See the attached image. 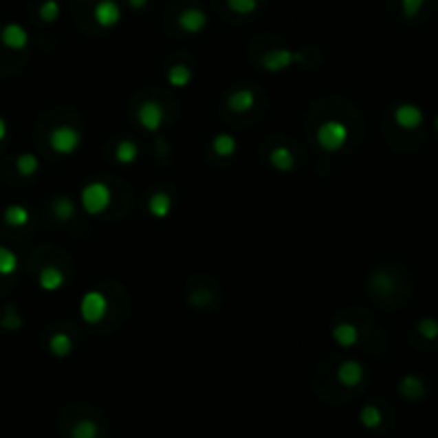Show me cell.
<instances>
[{"instance_id":"obj_22","label":"cell","mask_w":438,"mask_h":438,"mask_svg":"<svg viewBox=\"0 0 438 438\" xmlns=\"http://www.w3.org/2000/svg\"><path fill=\"white\" fill-rule=\"evenodd\" d=\"M52 212L54 216L58 218V221H71V218H75L77 214V206L71 197H58L52 201Z\"/></svg>"},{"instance_id":"obj_19","label":"cell","mask_w":438,"mask_h":438,"mask_svg":"<svg viewBox=\"0 0 438 438\" xmlns=\"http://www.w3.org/2000/svg\"><path fill=\"white\" fill-rule=\"evenodd\" d=\"M270 165L276 169V171H281V173H287V171H293L295 167V156L291 150L287 148H274L270 152Z\"/></svg>"},{"instance_id":"obj_6","label":"cell","mask_w":438,"mask_h":438,"mask_svg":"<svg viewBox=\"0 0 438 438\" xmlns=\"http://www.w3.org/2000/svg\"><path fill=\"white\" fill-rule=\"evenodd\" d=\"M297 63H304V54L291 52V50H274V52H267L261 58V67L267 73H281V71H285V69H289Z\"/></svg>"},{"instance_id":"obj_21","label":"cell","mask_w":438,"mask_h":438,"mask_svg":"<svg viewBox=\"0 0 438 438\" xmlns=\"http://www.w3.org/2000/svg\"><path fill=\"white\" fill-rule=\"evenodd\" d=\"M137 158H139V146L133 139H122V142L116 146V161L120 165H133Z\"/></svg>"},{"instance_id":"obj_31","label":"cell","mask_w":438,"mask_h":438,"mask_svg":"<svg viewBox=\"0 0 438 438\" xmlns=\"http://www.w3.org/2000/svg\"><path fill=\"white\" fill-rule=\"evenodd\" d=\"M22 325H24L22 316H19V314L15 312L13 306H7L5 314L0 316V327H5V329H19Z\"/></svg>"},{"instance_id":"obj_25","label":"cell","mask_w":438,"mask_h":438,"mask_svg":"<svg viewBox=\"0 0 438 438\" xmlns=\"http://www.w3.org/2000/svg\"><path fill=\"white\" fill-rule=\"evenodd\" d=\"M50 351L56 357H69L73 353V340L69 333H54L50 338Z\"/></svg>"},{"instance_id":"obj_3","label":"cell","mask_w":438,"mask_h":438,"mask_svg":"<svg viewBox=\"0 0 438 438\" xmlns=\"http://www.w3.org/2000/svg\"><path fill=\"white\" fill-rule=\"evenodd\" d=\"M50 148L61 154V156H71L79 150V146H82V133H79L75 127H69V124H61L50 131Z\"/></svg>"},{"instance_id":"obj_29","label":"cell","mask_w":438,"mask_h":438,"mask_svg":"<svg viewBox=\"0 0 438 438\" xmlns=\"http://www.w3.org/2000/svg\"><path fill=\"white\" fill-rule=\"evenodd\" d=\"M417 331H419L421 338H426V340H436L438 338V321L432 316H426L419 321V325H417Z\"/></svg>"},{"instance_id":"obj_18","label":"cell","mask_w":438,"mask_h":438,"mask_svg":"<svg viewBox=\"0 0 438 438\" xmlns=\"http://www.w3.org/2000/svg\"><path fill=\"white\" fill-rule=\"evenodd\" d=\"M3 221L13 227V229H22L30 223V212L24 208V206H19V204H13V206H7L5 212H3Z\"/></svg>"},{"instance_id":"obj_5","label":"cell","mask_w":438,"mask_h":438,"mask_svg":"<svg viewBox=\"0 0 438 438\" xmlns=\"http://www.w3.org/2000/svg\"><path fill=\"white\" fill-rule=\"evenodd\" d=\"M63 434L67 438H103L105 430H103L101 421H98L96 417H92L88 413H82L79 417H75L73 421L65 424Z\"/></svg>"},{"instance_id":"obj_9","label":"cell","mask_w":438,"mask_h":438,"mask_svg":"<svg viewBox=\"0 0 438 438\" xmlns=\"http://www.w3.org/2000/svg\"><path fill=\"white\" fill-rule=\"evenodd\" d=\"M366 378V370L360 362L355 360H344L336 370V381L340 383L344 389H355L364 383Z\"/></svg>"},{"instance_id":"obj_12","label":"cell","mask_w":438,"mask_h":438,"mask_svg":"<svg viewBox=\"0 0 438 438\" xmlns=\"http://www.w3.org/2000/svg\"><path fill=\"white\" fill-rule=\"evenodd\" d=\"M208 13L204 9H197V7H190V9H184L180 13V17H177V26H180L186 34H199L204 32L208 28Z\"/></svg>"},{"instance_id":"obj_24","label":"cell","mask_w":438,"mask_h":438,"mask_svg":"<svg viewBox=\"0 0 438 438\" xmlns=\"http://www.w3.org/2000/svg\"><path fill=\"white\" fill-rule=\"evenodd\" d=\"M167 79L173 88H186L193 82V71L186 65H173L167 71Z\"/></svg>"},{"instance_id":"obj_2","label":"cell","mask_w":438,"mask_h":438,"mask_svg":"<svg viewBox=\"0 0 438 438\" xmlns=\"http://www.w3.org/2000/svg\"><path fill=\"white\" fill-rule=\"evenodd\" d=\"M349 142V127L340 120H325L316 129V144L325 152H340Z\"/></svg>"},{"instance_id":"obj_17","label":"cell","mask_w":438,"mask_h":438,"mask_svg":"<svg viewBox=\"0 0 438 438\" xmlns=\"http://www.w3.org/2000/svg\"><path fill=\"white\" fill-rule=\"evenodd\" d=\"M227 105H229V109L235 111V113H248V111L254 107V92L248 90V88L235 90V92L229 96Z\"/></svg>"},{"instance_id":"obj_35","label":"cell","mask_w":438,"mask_h":438,"mask_svg":"<svg viewBox=\"0 0 438 438\" xmlns=\"http://www.w3.org/2000/svg\"><path fill=\"white\" fill-rule=\"evenodd\" d=\"M127 3L133 7V9H144L148 5V0H127Z\"/></svg>"},{"instance_id":"obj_32","label":"cell","mask_w":438,"mask_h":438,"mask_svg":"<svg viewBox=\"0 0 438 438\" xmlns=\"http://www.w3.org/2000/svg\"><path fill=\"white\" fill-rule=\"evenodd\" d=\"M426 0H402V11L406 17H417L419 11L424 9Z\"/></svg>"},{"instance_id":"obj_1","label":"cell","mask_w":438,"mask_h":438,"mask_svg":"<svg viewBox=\"0 0 438 438\" xmlns=\"http://www.w3.org/2000/svg\"><path fill=\"white\" fill-rule=\"evenodd\" d=\"M79 201H82L84 212L90 214V216L105 214L111 208L113 190L105 182H88L82 188V193H79Z\"/></svg>"},{"instance_id":"obj_28","label":"cell","mask_w":438,"mask_h":438,"mask_svg":"<svg viewBox=\"0 0 438 438\" xmlns=\"http://www.w3.org/2000/svg\"><path fill=\"white\" fill-rule=\"evenodd\" d=\"M61 17V3L58 0H43V5L39 7V19L45 24H54Z\"/></svg>"},{"instance_id":"obj_11","label":"cell","mask_w":438,"mask_h":438,"mask_svg":"<svg viewBox=\"0 0 438 438\" xmlns=\"http://www.w3.org/2000/svg\"><path fill=\"white\" fill-rule=\"evenodd\" d=\"M122 9L116 0H98L94 5V22L101 28H113L120 24Z\"/></svg>"},{"instance_id":"obj_13","label":"cell","mask_w":438,"mask_h":438,"mask_svg":"<svg viewBox=\"0 0 438 438\" xmlns=\"http://www.w3.org/2000/svg\"><path fill=\"white\" fill-rule=\"evenodd\" d=\"M39 287H41L43 291L47 293H54V291H61L63 285H65V274L61 267L56 265H45L41 272H39Z\"/></svg>"},{"instance_id":"obj_10","label":"cell","mask_w":438,"mask_h":438,"mask_svg":"<svg viewBox=\"0 0 438 438\" xmlns=\"http://www.w3.org/2000/svg\"><path fill=\"white\" fill-rule=\"evenodd\" d=\"M424 109L421 107H417L413 103H402V105H397L393 109V122L404 129V131H415V129H419L424 124Z\"/></svg>"},{"instance_id":"obj_33","label":"cell","mask_w":438,"mask_h":438,"mask_svg":"<svg viewBox=\"0 0 438 438\" xmlns=\"http://www.w3.org/2000/svg\"><path fill=\"white\" fill-rule=\"evenodd\" d=\"M374 285H376V291H381V293H389V291H393V278H391L389 274L381 272V274H376Z\"/></svg>"},{"instance_id":"obj_8","label":"cell","mask_w":438,"mask_h":438,"mask_svg":"<svg viewBox=\"0 0 438 438\" xmlns=\"http://www.w3.org/2000/svg\"><path fill=\"white\" fill-rule=\"evenodd\" d=\"M30 43V34L22 24L9 22L0 28V45L9 52H24Z\"/></svg>"},{"instance_id":"obj_34","label":"cell","mask_w":438,"mask_h":438,"mask_svg":"<svg viewBox=\"0 0 438 438\" xmlns=\"http://www.w3.org/2000/svg\"><path fill=\"white\" fill-rule=\"evenodd\" d=\"M7 137H9V124L3 116H0V146H3L7 142Z\"/></svg>"},{"instance_id":"obj_7","label":"cell","mask_w":438,"mask_h":438,"mask_svg":"<svg viewBox=\"0 0 438 438\" xmlns=\"http://www.w3.org/2000/svg\"><path fill=\"white\" fill-rule=\"evenodd\" d=\"M137 122L144 131L156 133V131H161L163 124H165V111L156 101H144L137 109Z\"/></svg>"},{"instance_id":"obj_26","label":"cell","mask_w":438,"mask_h":438,"mask_svg":"<svg viewBox=\"0 0 438 438\" xmlns=\"http://www.w3.org/2000/svg\"><path fill=\"white\" fill-rule=\"evenodd\" d=\"M360 421L368 430H378V428H381V424H383V413H381V408L374 406V404H366L362 408V413H360Z\"/></svg>"},{"instance_id":"obj_36","label":"cell","mask_w":438,"mask_h":438,"mask_svg":"<svg viewBox=\"0 0 438 438\" xmlns=\"http://www.w3.org/2000/svg\"><path fill=\"white\" fill-rule=\"evenodd\" d=\"M434 127H436V131H438V116H436V120H434Z\"/></svg>"},{"instance_id":"obj_27","label":"cell","mask_w":438,"mask_h":438,"mask_svg":"<svg viewBox=\"0 0 438 438\" xmlns=\"http://www.w3.org/2000/svg\"><path fill=\"white\" fill-rule=\"evenodd\" d=\"M19 267V259L13 250H9L7 246H0V276L9 278L17 272Z\"/></svg>"},{"instance_id":"obj_14","label":"cell","mask_w":438,"mask_h":438,"mask_svg":"<svg viewBox=\"0 0 438 438\" xmlns=\"http://www.w3.org/2000/svg\"><path fill=\"white\" fill-rule=\"evenodd\" d=\"M171 208H173V201H171V195L165 193V190H156L150 195L148 199V210L154 218H158V221H163V218H167L171 214Z\"/></svg>"},{"instance_id":"obj_30","label":"cell","mask_w":438,"mask_h":438,"mask_svg":"<svg viewBox=\"0 0 438 438\" xmlns=\"http://www.w3.org/2000/svg\"><path fill=\"white\" fill-rule=\"evenodd\" d=\"M227 7L237 15H250L259 9V0H227Z\"/></svg>"},{"instance_id":"obj_23","label":"cell","mask_w":438,"mask_h":438,"mask_svg":"<svg viewBox=\"0 0 438 438\" xmlns=\"http://www.w3.org/2000/svg\"><path fill=\"white\" fill-rule=\"evenodd\" d=\"M39 167H41V163H39V158L30 152H24V154H19L15 158V171L17 175H22V177H32L36 175Z\"/></svg>"},{"instance_id":"obj_15","label":"cell","mask_w":438,"mask_h":438,"mask_svg":"<svg viewBox=\"0 0 438 438\" xmlns=\"http://www.w3.org/2000/svg\"><path fill=\"white\" fill-rule=\"evenodd\" d=\"M331 338L338 347L351 349V347L357 344V340H360V331H357V327L353 323H338L331 329Z\"/></svg>"},{"instance_id":"obj_4","label":"cell","mask_w":438,"mask_h":438,"mask_svg":"<svg viewBox=\"0 0 438 438\" xmlns=\"http://www.w3.org/2000/svg\"><path fill=\"white\" fill-rule=\"evenodd\" d=\"M107 310L109 302L101 291H88L79 302V314L88 325H96L98 321H103L107 316Z\"/></svg>"},{"instance_id":"obj_20","label":"cell","mask_w":438,"mask_h":438,"mask_svg":"<svg viewBox=\"0 0 438 438\" xmlns=\"http://www.w3.org/2000/svg\"><path fill=\"white\" fill-rule=\"evenodd\" d=\"M212 150L216 156H221V158H229L235 154L237 150V142H235V137L229 135V133H218L214 139H212Z\"/></svg>"},{"instance_id":"obj_16","label":"cell","mask_w":438,"mask_h":438,"mask_svg":"<svg viewBox=\"0 0 438 438\" xmlns=\"http://www.w3.org/2000/svg\"><path fill=\"white\" fill-rule=\"evenodd\" d=\"M397 391H400L402 397H406V400H421V397L426 395V385L419 376L415 374H406L402 381H400V387H397Z\"/></svg>"}]
</instances>
